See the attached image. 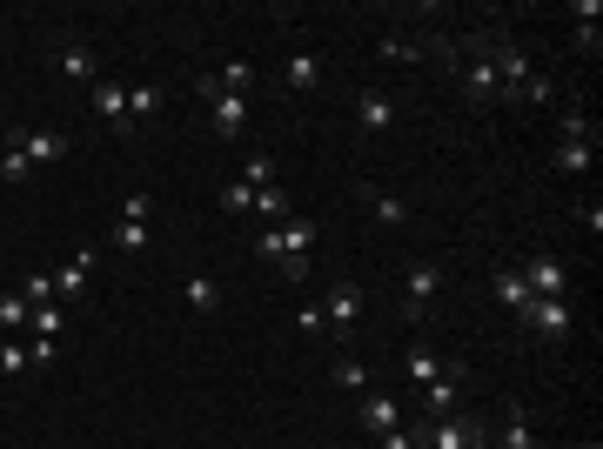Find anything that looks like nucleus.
<instances>
[{
	"instance_id": "obj_3",
	"label": "nucleus",
	"mask_w": 603,
	"mask_h": 449,
	"mask_svg": "<svg viewBox=\"0 0 603 449\" xmlns=\"http://www.w3.org/2000/svg\"><path fill=\"white\" fill-rule=\"evenodd\" d=\"M356 315H362V289H356V282H329V295H322V322L349 342V336H356Z\"/></svg>"
},
{
	"instance_id": "obj_34",
	"label": "nucleus",
	"mask_w": 603,
	"mask_h": 449,
	"mask_svg": "<svg viewBox=\"0 0 603 449\" xmlns=\"http://www.w3.org/2000/svg\"><path fill=\"white\" fill-rule=\"evenodd\" d=\"M423 429H429V423H423ZM423 429L396 423V429H382V436H376V449H416V443H423Z\"/></svg>"
},
{
	"instance_id": "obj_10",
	"label": "nucleus",
	"mask_w": 603,
	"mask_h": 449,
	"mask_svg": "<svg viewBox=\"0 0 603 449\" xmlns=\"http://www.w3.org/2000/svg\"><path fill=\"white\" fill-rule=\"evenodd\" d=\"M208 108H215V135H222V141H242L248 135V101H242V94H215Z\"/></svg>"
},
{
	"instance_id": "obj_2",
	"label": "nucleus",
	"mask_w": 603,
	"mask_h": 449,
	"mask_svg": "<svg viewBox=\"0 0 603 449\" xmlns=\"http://www.w3.org/2000/svg\"><path fill=\"white\" fill-rule=\"evenodd\" d=\"M429 449H490V429L476 423V416H443V423L423 429Z\"/></svg>"
},
{
	"instance_id": "obj_20",
	"label": "nucleus",
	"mask_w": 603,
	"mask_h": 449,
	"mask_svg": "<svg viewBox=\"0 0 603 449\" xmlns=\"http://www.w3.org/2000/svg\"><path fill=\"white\" fill-rule=\"evenodd\" d=\"M215 81H222V94H242V101H248V88H255V61H242V54H235V61H222V68H215Z\"/></svg>"
},
{
	"instance_id": "obj_41",
	"label": "nucleus",
	"mask_w": 603,
	"mask_h": 449,
	"mask_svg": "<svg viewBox=\"0 0 603 449\" xmlns=\"http://www.w3.org/2000/svg\"><path fill=\"white\" fill-rule=\"evenodd\" d=\"M570 449H577V443H570Z\"/></svg>"
},
{
	"instance_id": "obj_25",
	"label": "nucleus",
	"mask_w": 603,
	"mask_h": 449,
	"mask_svg": "<svg viewBox=\"0 0 603 449\" xmlns=\"http://www.w3.org/2000/svg\"><path fill=\"white\" fill-rule=\"evenodd\" d=\"M329 376H335V382H342V389H362V396H369V369H362V362H356V356H349V349H342V356H335V362H329Z\"/></svg>"
},
{
	"instance_id": "obj_17",
	"label": "nucleus",
	"mask_w": 603,
	"mask_h": 449,
	"mask_svg": "<svg viewBox=\"0 0 603 449\" xmlns=\"http://www.w3.org/2000/svg\"><path fill=\"white\" fill-rule=\"evenodd\" d=\"M557 141H583V148H597V121H590V108H563V121H557Z\"/></svg>"
},
{
	"instance_id": "obj_37",
	"label": "nucleus",
	"mask_w": 603,
	"mask_h": 449,
	"mask_svg": "<svg viewBox=\"0 0 603 449\" xmlns=\"http://www.w3.org/2000/svg\"><path fill=\"white\" fill-rule=\"evenodd\" d=\"M148 215H155V195H148V188H134L128 202H121V222H148Z\"/></svg>"
},
{
	"instance_id": "obj_40",
	"label": "nucleus",
	"mask_w": 603,
	"mask_h": 449,
	"mask_svg": "<svg viewBox=\"0 0 603 449\" xmlns=\"http://www.w3.org/2000/svg\"><path fill=\"white\" fill-rule=\"evenodd\" d=\"M416 449H429V443H416Z\"/></svg>"
},
{
	"instance_id": "obj_12",
	"label": "nucleus",
	"mask_w": 603,
	"mask_h": 449,
	"mask_svg": "<svg viewBox=\"0 0 603 449\" xmlns=\"http://www.w3.org/2000/svg\"><path fill=\"white\" fill-rule=\"evenodd\" d=\"M94 108H101V121L114 135H128V88L121 81H94Z\"/></svg>"
},
{
	"instance_id": "obj_35",
	"label": "nucleus",
	"mask_w": 603,
	"mask_h": 449,
	"mask_svg": "<svg viewBox=\"0 0 603 449\" xmlns=\"http://www.w3.org/2000/svg\"><path fill=\"white\" fill-rule=\"evenodd\" d=\"M27 315H34V309L21 302V289H14V295H0V329H27Z\"/></svg>"
},
{
	"instance_id": "obj_27",
	"label": "nucleus",
	"mask_w": 603,
	"mask_h": 449,
	"mask_svg": "<svg viewBox=\"0 0 603 449\" xmlns=\"http://www.w3.org/2000/svg\"><path fill=\"white\" fill-rule=\"evenodd\" d=\"M590 161H597V148H583V141H557V168H563V175H590Z\"/></svg>"
},
{
	"instance_id": "obj_8",
	"label": "nucleus",
	"mask_w": 603,
	"mask_h": 449,
	"mask_svg": "<svg viewBox=\"0 0 603 449\" xmlns=\"http://www.w3.org/2000/svg\"><path fill=\"white\" fill-rule=\"evenodd\" d=\"M490 449H536V429H530V416H523V403H503V423H496Z\"/></svg>"
},
{
	"instance_id": "obj_1",
	"label": "nucleus",
	"mask_w": 603,
	"mask_h": 449,
	"mask_svg": "<svg viewBox=\"0 0 603 449\" xmlns=\"http://www.w3.org/2000/svg\"><path fill=\"white\" fill-rule=\"evenodd\" d=\"M516 275H523V289H530L536 302H563V295H570V269H563L557 255H530Z\"/></svg>"
},
{
	"instance_id": "obj_4",
	"label": "nucleus",
	"mask_w": 603,
	"mask_h": 449,
	"mask_svg": "<svg viewBox=\"0 0 603 449\" xmlns=\"http://www.w3.org/2000/svg\"><path fill=\"white\" fill-rule=\"evenodd\" d=\"M54 74H67L74 88H94V81H101V54H94L88 41H61L54 47Z\"/></svg>"
},
{
	"instance_id": "obj_9",
	"label": "nucleus",
	"mask_w": 603,
	"mask_h": 449,
	"mask_svg": "<svg viewBox=\"0 0 603 449\" xmlns=\"http://www.w3.org/2000/svg\"><path fill=\"white\" fill-rule=\"evenodd\" d=\"M490 295L516 315V329H523V315H530V302H536V295L523 289V275H516V269H496V275H490Z\"/></svg>"
},
{
	"instance_id": "obj_7",
	"label": "nucleus",
	"mask_w": 603,
	"mask_h": 449,
	"mask_svg": "<svg viewBox=\"0 0 603 449\" xmlns=\"http://www.w3.org/2000/svg\"><path fill=\"white\" fill-rule=\"evenodd\" d=\"M523 329H536L543 342H563V336H570V302H530Z\"/></svg>"
},
{
	"instance_id": "obj_33",
	"label": "nucleus",
	"mask_w": 603,
	"mask_h": 449,
	"mask_svg": "<svg viewBox=\"0 0 603 449\" xmlns=\"http://www.w3.org/2000/svg\"><path fill=\"white\" fill-rule=\"evenodd\" d=\"M34 356H27V342H0V376H27Z\"/></svg>"
},
{
	"instance_id": "obj_38",
	"label": "nucleus",
	"mask_w": 603,
	"mask_h": 449,
	"mask_svg": "<svg viewBox=\"0 0 603 449\" xmlns=\"http://www.w3.org/2000/svg\"><path fill=\"white\" fill-rule=\"evenodd\" d=\"M295 329H302V336H322V309H315V302H309V309L295 315Z\"/></svg>"
},
{
	"instance_id": "obj_26",
	"label": "nucleus",
	"mask_w": 603,
	"mask_h": 449,
	"mask_svg": "<svg viewBox=\"0 0 603 449\" xmlns=\"http://www.w3.org/2000/svg\"><path fill=\"white\" fill-rule=\"evenodd\" d=\"M27 148V161H61L67 155V135H14Z\"/></svg>"
},
{
	"instance_id": "obj_5",
	"label": "nucleus",
	"mask_w": 603,
	"mask_h": 449,
	"mask_svg": "<svg viewBox=\"0 0 603 449\" xmlns=\"http://www.w3.org/2000/svg\"><path fill=\"white\" fill-rule=\"evenodd\" d=\"M436 289H443V269L436 262H409V275H402V315H423L436 302Z\"/></svg>"
},
{
	"instance_id": "obj_6",
	"label": "nucleus",
	"mask_w": 603,
	"mask_h": 449,
	"mask_svg": "<svg viewBox=\"0 0 603 449\" xmlns=\"http://www.w3.org/2000/svg\"><path fill=\"white\" fill-rule=\"evenodd\" d=\"M456 396H463V369L456 362H443V376L423 389V409H429V423H443V416H456Z\"/></svg>"
},
{
	"instance_id": "obj_28",
	"label": "nucleus",
	"mask_w": 603,
	"mask_h": 449,
	"mask_svg": "<svg viewBox=\"0 0 603 449\" xmlns=\"http://www.w3.org/2000/svg\"><path fill=\"white\" fill-rule=\"evenodd\" d=\"M402 369H409V382H416V389H429V382L443 376V356H429V349H409V362H402Z\"/></svg>"
},
{
	"instance_id": "obj_16",
	"label": "nucleus",
	"mask_w": 603,
	"mask_h": 449,
	"mask_svg": "<svg viewBox=\"0 0 603 449\" xmlns=\"http://www.w3.org/2000/svg\"><path fill=\"white\" fill-rule=\"evenodd\" d=\"M181 302L195 315H222V289H215L208 275H188V282H181Z\"/></svg>"
},
{
	"instance_id": "obj_24",
	"label": "nucleus",
	"mask_w": 603,
	"mask_h": 449,
	"mask_svg": "<svg viewBox=\"0 0 603 449\" xmlns=\"http://www.w3.org/2000/svg\"><path fill=\"white\" fill-rule=\"evenodd\" d=\"M155 108H161V88H148V81H141V88H128V135H134V128H141Z\"/></svg>"
},
{
	"instance_id": "obj_22",
	"label": "nucleus",
	"mask_w": 603,
	"mask_h": 449,
	"mask_svg": "<svg viewBox=\"0 0 603 449\" xmlns=\"http://www.w3.org/2000/svg\"><path fill=\"white\" fill-rule=\"evenodd\" d=\"M255 208H262V222H268V228H282V222L295 215V208H289V195H282L275 181H268V188H255Z\"/></svg>"
},
{
	"instance_id": "obj_14",
	"label": "nucleus",
	"mask_w": 603,
	"mask_h": 449,
	"mask_svg": "<svg viewBox=\"0 0 603 449\" xmlns=\"http://www.w3.org/2000/svg\"><path fill=\"white\" fill-rule=\"evenodd\" d=\"M315 81H322V61H315L309 47H295L289 61H282V88H295V94H309Z\"/></svg>"
},
{
	"instance_id": "obj_18",
	"label": "nucleus",
	"mask_w": 603,
	"mask_h": 449,
	"mask_svg": "<svg viewBox=\"0 0 603 449\" xmlns=\"http://www.w3.org/2000/svg\"><path fill=\"white\" fill-rule=\"evenodd\" d=\"M402 423V409H396V396H376V389H369V396H362V429H396Z\"/></svg>"
},
{
	"instance_id": "obj_23",
	"label": "nucleus",
	"mask_w": 603,
	"mask_h": 449,
	"mask_svg": "<svg viewBox=\"0 0 603 449\" xmlns=\"http://www.w3.org/2000/svg\"><path fill=\"white\" fill-rule=\"evenodd\" d=\"M369 215H376L382 228H402V222H409V202H402V195H376V188H369Z\"/></svg>"
},
{
	"instance_id": "obj_30",
	"label": "nucleus",
	"mask_w": 603,
	"mask_h": 449,
	"mask_svg": "<svg viewBox=\"0 0 603 449\" xmlns=\"http://www.w3.org/2000/svg\"><path fill=\"white\" fill-rule=\"evenodd\" d=\"M27 336H54L61 342V302H41V309L27 315Z\"/></svg>"
},
{
	"instance_id": "obj_31",
	"label": "nucleus",
	"mask_w": 603,
	"mask_h": 449,
	"mask_svg": "<svg viewBox=\"0 0 603 449\" xmlns=\"http://www.w3.org/2000/svg\"><path fill=\"white\" fill-rule=\"evenodd\" d=\"M0 175H7V181H27V175H34V161H27V148H21L14 135H7V155H0Z\"/></svg>"
},
{
	"instance_id": "obj_39",
	"label": "nucleus",
	"mask_w": 603,
	"mask_h": 449,
	"mask_svg": "<svg viewBox=\"0 0 603 449\" xmlns=\"http://www.w3.org/2000/svg\"><path fill=\"white\" fill-rule=\"evenodd\" d=\"M54 349H61L54 336H34V342H27V356H34V362H54Z\"/></svg>"
},
{
	"instance_id": "obj_19",
	"label": "nucleus",
	"mask_w": 603,
	"mask_h": 449,
	"mask_svg": "<svg viewBox=\"0 0 603 449\" xmlns=\"http://www.w3.org/2000/svg\"><path fill=\"white\" fill-rule=\"evenodd\" d=\"M275 242H282V262H289V255H309V248H315V222L289 215V222L275 228Z\"/></svg>"
},
{
	"instance_id": "obj_15",
	"label": "nucleus",
	"mask_w": 603,
	"mask_h": 449,
	"mask_svg": "<svg viewBox=\"0 0 603 449\" xmlns=\"http://www.w3.org/2000/svg\"><path fill=\"white\" fill-rule=\"evenodd\" d=\"M463 88L476 94V101H496V94H503V74H496V61H490V54H483V61H469V68H463Z\"/></svg>"
},
{
	"instance_id": "obj_13",
	"label": "nucleus",
	"mask_w": 603,
	"mask_h": 449,
	"mask_svg": "<svg viewBox=\"0 0 603 449\" xmlns=\"http://www.w3.org/2000/svg\"><path fill=\"white\" fill-rule=\"evenodd\" d=\"M88 269H94V248H81V255L54 275V302H81V295H88Z\"/></svg>"
},
{
	"instance_id": "obj_32",
	"label": "nucleus",
	"mask_w": 603,
	"mask_h": 449,
	"mask_svg": "<svg viewBox=\"0 0 603 449\" xmlns=\"http://www.w3.org/2000/svg\"><path fill=\"white\" fill-rule=\"evenodd\" d=\"M21 302H27V309H41V302H54V275H47V269H34V275L21 282Z\"/></svg>"
},
{
	"instance_id": "obj_36",
	"label": "nucleus",
	"mask_w": 603,
	"mask_h": 449,
	"mask_svg": "<svg viewBox=\"0 0 603 449\" xmlns=\"http://www.w3.org/2000/svg\"><path fill=\"white\" fill-rule=\"evenodd\" d=\"M222 208H228V215H248V208H255V188H248V181H228V188H222Z\"/></svg>"
},
{
	"instance_id": "obj_21",
	"label": "nucleus",
	"mask_w": 603,
	"mask_h": 449,
	"mask_svg": "<svg viewBox=\"0 0 603 449\" xmlns=\"http://www.w3.org/2000/svg\"><path fill=\"white\" fill-rule=\"evenodd\" d=\"M108 242H114V255H141V248L155 242V235H148V222H114V228H108Z\"/></svg>"
},
{
	"instance_id": "obj_11",
	"label": "nucleus",
	"mask_w": 603,
	"mask_h": 449,
	"mask_svg": "<svg viewBox=\"0 0 603 449\" xmlns=\"http://www.w3.org/2000/svg\"><path fill=\"white\" fill-rule=\"evenodd\" d=\"M356 121H362V135H382V128L396 121V101H389L382 88H362L356 94Z\"/></svg>"
},
{
	"instance_id": "obj_29",
	"label": "nucleus",
	"mask_w": 603,
	"mask_h": 449,
	"mask_svg": "<svg viewBox=\"0 0 603 449\" xmlns=\"http://www.w3.org/2000/svg\"><path fill=\"white\" fill-rule=\"evenodd\" d=\"M242 181H248V188H268V181H275V155H268V148H248Z\"/></svg>"
}]
</instances>
